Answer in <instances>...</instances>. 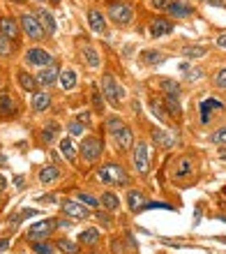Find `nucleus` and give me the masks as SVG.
Wrapping results in <instances>:
<instances>
[{"instance_id": "nucleus-1", "label": "nucleus", "mask_w": 226, "mask_h": 254, "mask_svg": "<svg viewBox=\"0 0 226 254\" xmlns=\"http://www.w3.org/2000/svg\"><path fill=\"white\" fill-rule=\"evenodd\" d=\"M95 178H97L102 185H109V188H125V185H129V174H127L125 167L118 164V162L102 164V167L97 169Z\"/></svg>"}, {"instance_id": "nucleus-2", "label": "nucleus", "mask_w": 226, "mask_h": 254, "mask_svg": "<svg viewBox=\"0 0 226 254\" xmlns=\"http://www.w3.org/2000/svg\"><path fill=\"white\" fill-rule=\"evenodd\" d=\"M107 16L118 28H127V26H132V21H134V7L127 0H113L107 7Z\"/></svg>"}, {"instance_id": "nucleus-3", "label": "nucleus", "mask_w": 226, "mask_h": 254, "mask_svg": "<svg viewBox=\"0 0 226 254\" xmlns=\"http://www.w3.org/2000/svg\"><path fill=\"white\" fill-rule=\"evenodd\" d=\"M102 93H104V100L109 102V104H113V107H120L122 104V100H125V88L118 83V79L113 76L111 72L102 74Z\"/></svg>"}, {"instance_id": "nucleus-4", "label": "nucleus", "mask_w": 226, "mask_h": 254, "mask_svg": "<svg viewBox=\"0 0 226 254\" xmlns=\"http://www.w3.org/2000/svg\"><path fill=\"white\" fill-rule=\"evenodd\" d=\"M79 153L88 164H95V162L102 157V153H104V141H102L100 136H86V139L81 141Z\"/></svg>"}, {"instance_id": "nucleus-5", "label": "nucleus", "mask_w": 226, "mask_h": 254, "mask_svg": "<svg viewBox=\"0 0 226 254\" xmlns=\"http://www.w3.org/2000/svg\"><path fill=\"white\" fill-rule=\"evenodd\" d=\"M132 164H134V171L139 176H148L150 174V146L146 141H139L136 148L132 153Z\"/></svg>"}, {"instance_id": "nucleus-6", "label": "nucleus", "mask_w": 226, "mask_h": 254, "mask_svg": "<svg viewBox=\"0 0 226 254\" xmlns=\"http://www.w3.org/2000/svg\"><path fill=\"white\" fill-rule=\"evenodd\" d=\"M19 26L23 28V33H26L30 40H44V37H47V30L42 28L40 19H37L35 14H30V12H21Z\"/></svg>"}, {"instance_id": "nucleus-7", "label": "nucleus", "mask_w": 226, "mask_h": 254, "mask_svg": "<svg viewBox=\"0 0 226 254\" xmlns=\"http://www.w3.org/2000/svg\"><path fill=\"white\" fill-rule=\"evenodd\" d=\"M56 227H58V220H42V222H35V224H30L26 231L28 241H44V238H49V236L56 231Z\"/></svg>"}, {"instance_id": "nucleus-8", "label": "nucleus", "mask_w": 226, "mask_h": 254, "mask_svg": "<svg viewBox=\"0 0 226 254\" xmlns=\"http://www.w3.org/2000/svg\"><path fill=\"white\" fill-rule=\"evenodd\" d=\"M60 210H62L67 217H72V220H88V217H90L88 206H83V203L76 199H62L60 201Z\"/></svg>"}, {"instance_id": "nucleus-9", "label": "nucleus", "mask_w": 226, "mask_h": 254, "mask_svg": "<svg viewBox=\"0 0 226 254\" xmlns=\"http://www.w3.org/2000/svg\"><path fill=\"white\" fill-rule=\"evenodd\" d=\"M173 21L169 16H155L150 21V26H148V35L153 37V40H162V37H167V35L173 33Z\"/></svg>"}, {"instance_id": "nucleus-10", "label": "nucleus", "mask_w": 226, "mask_h": 254, "mask_svg": "<svg viewBox=\"0 0 226 254\" xmlns=\"http://www.w3.org/2000/svg\"><path fill=\"white\" fill-rule=\"evenodd\" d=\"M199 111H201V123L208 125V123L213 121V114H222V111H226V107H224V102L215 100V97H206V100H201Z\"/></svg>"}, {"instance_id": "nucleus-11", "label": "nucleus", "mask_w": 226, "mask_h": 254, "mask_svg": "<svg viewBox=\"0 0 226 254\" xmlns=\"http://www.w3.org/2000/svg\"><path fill=\"white\" fill-rule=\"evenodd\" d=\"M26 63L28 65H33V67H49V65H54V56L49 54L47 49H42V47H33V49H28L26 51Z\"/></svg>"}, {"instance_id": "nucleus-12", "label": "nucleus", "mask_w": 226, "mask_h": 254, "mask_svg": "<svg viewBox=\"0 0 226 254\" xmlns=\"http://www.w3.org/2000/svg\"><path fill=\"white\" fill-rule=\"evenodd\" d=\"M169 19H178V21H189L196 14V9H194V5L189 2V0H173L171 9H169Z\"/></svg>"}, {"instance_id": "nucleus-13", "label": "nucleus", "mask_w": 226, "mask_h": 254, "mask_svg": "<svg viewBox=\"0 0 226 254\" xmlns=\"http://www.w3.org/2000/svg\"><path fill=\"white\" fill-rule=\"evenodd\" d=\"M111 136H113V141H115V148H118V150H122V153H125V150H129V148L134 146V129L129 125H122L118 132L111 134Z\"/></svg>"}, {"instance_id": "nucleus-14", "label": "nucleus", "mask_w": 226, "mask_h": 254, "mask_svg": "<svg viewBox=\"0 0 226 254\" xmlns=\"http://www.w3.org/2000/svg\"><path fill=\"white\" fill-rule=\"evenodd\" d=\"M35 79L40 86H54L56 81L60 79V67L58 65H49V67H42L40 72L35 74Z\"/></svg>"}, {"instance_id": "nucleus-15", "label": "nucleus", "mask_w": 226, "mask_h": 254, "mask_svg": "<svg viewBox=\"0 0 226 254\" xmlns=\"http://www.w3.org/2000/svg\"><path fill=\"white\" fill-rule=\"evenodd\" d=\"M88 26H90V30L97 35H107V19H104V14L100 12V9H88Z\"/></svg>"}, {"instance_id": "nucleus-16", "label": "nucleus", "mask_w": 226, "mask_h": 254, "mask_svg": "<svg viewBox=\"0 0 226 254\" xmlns=\"http://www.w3.org/2000/svg\"><path fill=\"white\" fill-rule=\"evenodd\" d=\"M127 208L132 210V213H141L143 206H146V194L141 192V190H127Z\"/></svg>"}, {"instance_id": "nucleus-17", "label": "nucleus", "mask_w": 226, "mask_h": 254, "mask_svg": "<svg viewBox=\"0 0 226 254\" xmlns=\"http://www.w3.org/2000/svg\"><path fill=\"white\" fill-rule=\"evenodd\" d=\"M100 208L109 210V213H118L120 210V196L113 190H107V192H102L100 196Z\"/></svg>"}, {"instance_id": "nucleus-18", "label": "nucleus", "mask_w": 226, "mask_h": 254, "mask_svg": "<svg viewBox=\"0 0 226 254\" xmlns=\"http://www.w3.org/2000/svg\"><path fill=\"white\" fill-rule=\"evenodd\" d=\"M19 30H21V26L12 19V16H5V19H0V33L5 35L9 42H12V40H19Z\"/></svg>"}, {"instance_id": "nucleus-19", "label": "nucleus", "mask_w": 226, "mask_h": 254, "mask_svg": "<svg viewBox=\"0 0 226 254\" xmlns=\"http://www.w3.org/2000/svg\"><path fill=\"white\" fill-rule=\"evenodd\" d=\"M35 16L40 19V23H42V28L47 30V35H54L56 33V28H58V23H56V16L49 9H44V7H40L37 12H35Z\"/></svg>"}, {"instance_id": "nucleus-20", "label": "nucleus", "mask_w": 226, "mask_h": 254, "mask_svg": "<svg viewBox=\"0 0 226 254\" xmlns=\"http://www.w3.org/2000/svg\"><path fill=\"white\" fill-rule=\"evenodd\" d=\"M150 109H153V116L157 118V121H162V123H171L173 121L171 114H169V109H167V104H164L160 97H150Z\"/></svg>"}, {"instance_id": "nucleus-21", "label": "nucleus", "mask_w": 226, "mask_h": 254, "mask_svg": "<svg viewBox=\"0 0 226 254\" xmlns=\"http://www.w3.org/2000/svg\"><path fill=\"white\" fill-rule=\"evenodd\" d=\"M192 169H194V164H192L189 157H180L178 164H175V169L171 171L173 181H182V178H187V176L192 174Z\"/></svg>"}, {"instance_id": "nucleus-22", "label": "nucleus", "mask_w": 226, "mask_h": 254, "mask_svg": "<svg viewBox=\"0 0 226 254\" xmlns=\"http://www.w3.org/2000/svg\"><path fill=\"white\" fill-rule=\"evenodd\" d=\"M16 81H19V86L26 90V93H37V88H40V83H37V79H35L33 74L23 72V69H19V74H16Z\"/></svg>"}, {"instance_id": "nucleus-23", "label": "nucleus", "mask_w": 226, "mask_h": 254, "mask_svg": "<svg viewBox=\"0 0 226 254\" xmlns=\"http://www.w3.org/2000/svg\"><path fill=\"white\" fill-rule=\"evenodd\" d=\"M0 114L2 116H14L16 114V102L9 95V90H0Z\"/></svg>"}, {"instance_id": "nucleus-24", "label": "nucleus", "mask_w": 226, "mask_h": 254, "mask_svg": "<svg viewBox=\"0 0 226 254\" xmlns=\"http://www.w3.org/2000/svg\"><path fill=\"white\" fill-rule=\"evenodd\" d=\"M160 88H162V93H164V97H178L180 100L182 88H180V83L175 79H160Z\"/></svg>"}, {"instance_id": "nucleus-25", "label": "nucleus", "mask_w": 226, "mask_h": 254, "mask_svg": "<svg viewBox=\"0 0 226 254\" xmlns=\"http://www.w3.org/2000/svg\"><path fill=\"white\" fill-rule=\"evenodd\" d=\"M60 178V169L54 167V164H47V167L40 169V183L42 185H51Z\"/></svg>"}, {"instance_id": "nucleus-26", "label": "nucleus", "mask_w": 226, "mask_h": 254, "mask_svg": "<svg viewBox=\"0 0 226 254\" xmlns=\"http://www.w3.org/2000/svg\"><path fill=\"white\" fill-rule=\"evenodd\" d=\"M51 107V95L44 93V90H37V93H33V111H47V109Z\"/></svg>"}, {"instance_id": "nucleus-27", "label": "nucleus", "mask_w": 226, "mask_h": 254, "mask_svg": "<svg viewBox=\"0 0 226 254\" xmlns=\"http://www.w3.org/2000/svg\"><path fill=\"white\" fill-rule=\"evenodd\" d=\"M100 238H102V234H100V229H97V227L83 229V231L79 234V243H81V245H97V243H100Z\"/></svg>"}, {"instance_id": "nucleus-28", "label": "nucleus", "mask_w": 226, "mask_h": 254, "mask_svg": "<svg viewBox=\"0 0 226 254\" xmlns=\"http://www.w3.org/2000/svg\"><path fill=\"white\" fill-rule=\"evenodd\" d=\"M60 153H62V157H65L67 162H76V148H74L72 139L69 136H65V139H60Z\"/></svg>"}, {"instance_id": "nucleus-29", "label": "nucleus", "mask_w": 226, "mask_h": 254, "mask_svg": "<svg viewBox=\"0 0 226 254\" xmlns=\"http://www.w3.org/2000/svg\"><path fill=\"white\" fill-rule=\"evenodd\" d=\"M81 54H83V61H86V65L88 67H100L102 65V58H100V54H97V49H93V47H83L81 49Z\"/></svg>"}, {"instance_id": "nucleus-30", "label": "nucleus", "mask_w": 226, "mask_h": 254, "mask_svg": "<svg viewBox=\"0 0 226 254\" xmlns=\"http://www.w3.org/2000/svg\"><path fill=\"white\" fill-rule=\"evenodd\" d=\"M58 250L60 252H65V254H79L81 252V243L79 241H69V238H60L58 243Z\"/></svg>"}, {"instance_id": "nucleus-31", "label": "nucleus", "mask_w": 226, "mask_h": 254, "mask_svg": "<svg viewBox=\"0 0 226 254\" xmlns=\"http://www.w3.org/2000/svg\"><path fill=\"white\" fill-rule=\"evenodd\" d=\"M74 86H76V72L74 69L60 72V88L62 90H74Z\"/></svg>"}, {"instance_id": "nucleus-32", "label": "nucleus", "mask_w": 226, "mask_h": 254, "mask_svg": "<svg viewBox=\"0 0 226 254\" xmlns=\"http://www.w3.org/2000/svg\"><path fill=\"white\" fill-rule=\"evenodd\" d=\"M153 139L157 141L162 148H171L173 143H175V139L171 136V129H157V132L153 134Z\"/></svg>"}, {"instance_id": "nucleus-33", "label": "nucleus", "mask_w": 226, "mask_h": 254, "mask_svg": "<svg viewBox=\"0 0 226 254\" xmlns=\"http://www.w3.org/2000/svg\"><path fill=\"white\" fill-rule=\"evenodd\" d=\"M76 201H81L88 208H100V196H95L90 192H76Z\"/></svg>"}, {"instance_id": "nucleus-34", "label": "nucleus", "mask_w": 226, "mask_h": 254, "mask_svg": "<svg viewBox=\"0 0 226 254\" xmlns=\"http://www.w3.org/2000/svg\"><path fill=\"white\" fill-rule=\"evenodd\" d=\"M208 141H210V143H215V146H226V125L217 127V129L208 136Z\"/></svg>"}, {"instance_id": "nucleus-35", "label": "nucleus", "mask_w": 226, "mask_h": 254, "mask_svg": "<svg viewBox=\"0 0 226 254\" xmlns=\"http://www.w3.org/2000/svg\"><path fill=\"white\" fill-rule=\"evenodd\" d=\"M143 58L141 61L146 63V65H160V63H164V54L162 51H143Z\"/></svg>"}, {"instance_id": "nucleus-36", "label": "nucleus", "mask_w": 226, "mask_h": 254, "mask_svg": "<svg viewBox=\"0 0 226 254\" xmlns=\"http://www.w3.org/2000/svg\"><path fill=\"white\" fill-rule=\"evenodd\" d=\"M93 107L97 114H104V93H102V88H93Z\"/></svg>"}, {"instance_id": "nucleus-37", "label": "nucleus", "mask_w": 226, "mask_h": 254, "mask_svg": "<svg viewBox=\"0 0 226 254\" xmlns=\"http://www.w3.org/2000/svg\"><path fill=\"white\" fill-rule=\"evenodd\" d=\"M206 54H208L206 47H185L182 49V56H185V58H203Z\"/></svg>"}, {"instance_id": "nucleus-38", "label": "nucleus", "mask_w": 226, "mask_h": 254, "mask_svg": "<svg viewBox=\"0 0 226 254\" xmlns=\"http://www.w3.org/2000/svg\"><path fill=\"white\" fill-rule=\"evenodd\" d=\"M148 5L153 7L155 12H164V14H167L169 9H171L173 0H148Z\"/></svg>"}, {"instance_id": "nucleus-39", "label": "nucleus", "mask_w": 226, "mask_h": 254, "mask_svg": "<svg viewBox=\"0 0 226 254\" xmlns=\"http://www.w3.org/2000/svg\"><path fill=\"white\" fill-rule=\"evenodd\" d=\"M67 132H69V136H83L86 127H83V123L81 121H72L69 125H67Z\"/></svg>"}, {"instance_id": "nucleus-40", "label": "nucleus", "mask_w": 226, "mask_h": 254, "mask_svg": "<svg viewBox=\"0 0 226 254\" xmlns=\"http://www.w3.org/2000/svg\"><path fill=\"white\" fill-rule=\"evenodd\" d=\"M122 125H125V123H122V118H118V116H111V118H107V129H109V134H115Z\"/></svg>"}, {"instance_id": "nucleus-41", "label": "nucleus", "mask_w": 226, "mask_h": 254, "mask_svg": "<svg viewBox=\"0 0 226 254\" xmlns=\"http://www.w3.org/2000/svg\"><path fill=\"white\" fill-rule=\"evenodd\" d=\"M95 217H97V222H100L102 227L104 229H111V213H109V210H104V208H102V210H97V215H95Z\"/></svg>"}, {"instance_id": "nucleus-42", "label": "nucleus", "mask_w": 226, "mask_h": 254, "mask_svg": "<svg viewBox=\"0 0 226 254\" xmlns=\"http://www.w3.org/2000/svg\"><path fill=\"white\" fill-rule=\"evenodd\" d=\"M213 83L220 90H226V67H222V69H217V74L213 76Z\"/></svg>"}, {"instance_id": "nucleus-43", "label": "nucleus", "mask_w": 226, "mask_h": 254, "mask_svg": "<svg viewBox=\"0 0 226 254\" xmlns=\"http://www.w3.org/2000/svg\"><path fill=\"white\" fill-rule=\"evenodd\" d=\"M33 250H35V254H51V245L49 243H44V241H37V243H33Z\"/></svg>"}, {"instance_id": "nucleus-44", "label": "nucleus", "mask_w": 226, "mask_h": 254, "mask_svg": "<svg viewBox=\"0 0 226 254\" xmlns=\"http://www.w3.org/2000/svg\"><path fill=\"white\" fill-rule=\"evenodd\" d=\"M12 54V47H9V40H7L5 35L0 33V56H9Z\"/></svg>"}, {"instance_id": "nucleus-45", "label": "nucleus", "mask_w": 226, "mask_h": 254, "mask_svg": "<svg viewBox=\"0 0 226 254\" xmlns=\"http://www.w3.org/2000/svg\"><path fill=\"white\" fill-rule=\"evenodd\" d=\"M56 129H58V127H56V125H49L47 129L42 132V141H44V143H49V141H54V136H56Z\"/></svg>"}, {"instance_id": "nucleus-46", "label": "nucleus", "mask_w": 226, "mask_h": 254, "mask_svg": "<svg viewBox=\"0 0 226 254\" xmlns=\"http://www.w3.org/2000/svg\"><path fill=\"white\" fill-rule=\"evenodd\" d=\"M35 215H40L37 210H33V208H26V210H21L19 217L16 220H28V217H35Z\"/></svg>"}, {"instance_id": "nucleus-47", "label": "nucleus", "mask_w": 226, "mask_h": 254, "mask_svg": "<svg viewBox=\"0 0 226 254\" xmlns=\"http://www.w3.org/2000/svg\"><path fill=\"white\" fill-rule=\"evenodd\" d=\"M217 47H220V49H226V33L217 37Z\"/></svg>"}, {"instance_id": "nucleus-48", "label": "nucleus", "mask_w": 226, "mask_h": 254, "mask_svg": "<svg viewBox=\"0 0 226 254\" xmlns=\"http://www.w3.org/2000/svg\"><path fill=\"white\" fill-rule=\"evenodd\" d=\"M14 185H16V188H23V185H26V181H23V178H21V176H16V178H14Z\"/></svg>"}, {"instance_id": "nucleus-49", "label": "nucleus", "mask_w": 226, "mask_h": 254, "mask_svg": "<svg viewBox=\"0 0 226 254\" xmlns=\"http://www.w3.org/2000/svg\"><path fill=\"white\" fill-rule=\"evenodd\" d=\"M7 248H9V241H7V238H0V252L7 250Z\"/></svg>"}, {"instance_id": "nucleus-50", "label": "nucleus", "mask_w": 226, "mask_h": 254, "mask_svg": "<svg viewBox=\"0 0 226 254\" xmlns=\"http://www.w3.org/2000/svg\"><path fill=\"white\" fill-rule=\"evenodd\" d=\"M208 2H210V5H217V7H226L224 0H208Z\"/></svg>"}, {"instance_id": "nucleus-51", "label": "nucleus", "mask_w": 226, "mask_h": 254, "mask_svg": "<svg viewBox=\"0 0 226 254\" xmlns=\"http://www.w3.org/2000/svg\"><path fill=\"white\" fill-rule=\"evenodd\" d=\"M5 185H7V178L0 174V190H5Z\"/></svg>"}, {"instance_id": "nucleus-52", "label": "nucleus", "mask_w": 226, "mask_h": 254, "mask_svg": "<svg viewBox=\"0 0 226 254\" xmlns=\"http://www.w3.org/2000/svg\"><path fill=\"white\" fill-rule=\"evenodd\" d=\"M51 2H54V5H60V0H51Z\"/></svg>"}, {"instance_id": "nucleus-53", "label": "nucleus", "mask_w": 226, "mask_h": 254, "mask_svg": "<svg viewBox=\"0 0 226 254\" xmlns=\"http://www.w3.org/2000/svg\"><path fill=\"white\" fill-rule=\"evenodd\" d=\"M33 2H44V0H33Z\"/></svg>"}]
</instances>
